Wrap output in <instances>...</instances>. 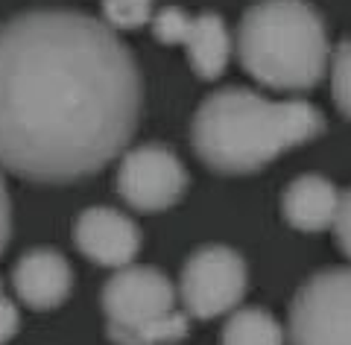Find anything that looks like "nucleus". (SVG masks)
<instances>
[{
    "label": "nucleus",
    "mask_w": 351,
    "mask_h": 345,
    "mask_svg": "<svg viewBox=\"0 0 351 345\" xmlns=\"http://www.w3.org/2000/svg\"><path fill=\"white\" fill-rule=\"evenodd\" d=\"M15 331H18V310L12 305V298H6L3 290H0V345L12 340Z\"/></svg>",
    "instance_id": "16"
},
{
    "label": "nucleus",
    "mask_w": 351,
    "mask_h": 345,
    "mask_svg": "<svg viewBox=\"0 0 351 345\" xmlns=\"http://www.w3.org/2000/svg\"><path fill=\"white\" fill-rule=\"evenodd\" d=\"M343 193L325 176H299L284 191V217L299 231L334 228Z\"/></svg>",
    "instance_id": "11"
},
{
    "label": "nucleus",
    "mask_w": 351,
    "mask_h": 345,
    "mask_svg": "<svg viewBox=\"0 0 351 345\" xmlns=\"http://www.w3.org/2000/svg\"><path fill=\"white\" fill-rule=\"evenodd\" d=\"M290 345H351V266L307 278L290 305Z\"/></svg>",
    "instance_id": "5"
},
{
    "label": "nucleus",
    "mask_w": 351,
    "mask_h": 345,
    "mask_svg": "<svg viewBox=\"0 0 351 345\" xmlns=\"http://www.w3.org/2000/svg\"><path fill=\"white\" fill-rule=\"evenodd\" d=\"M325 120L304 99H267L223 88L193 117V150L217 173H252L299 143L322 135Z\"/></svg>",
    "instance_id": "2"
},
{
    "label": "nucleus",
    "mask_w": 351,
    "mask_h": 345,
    "mask_svg": "<svg viewBox=\"0 0 351 345\" xmlns=\"http://www.w3.org/2000/svg\"><path fill=\"white\" fill-rule=\"evenodd\" d=\"M9 231H12V205H9L6 185L0 179V252H3L9 243Z\"/></svg>",
    "instance_id": "17"
},
{
    "label": "nucleus",
    "mask_w": 351,
    "mask_h": 345,
    "mask_svg": "<svg viewBox=\"0 0 351 345\" xmlns=\"http://www.w3.org/2000/svg\"><path fill=\"white\" fill-rule=\"evenodd\" d=\"M152 32L164 44H182L188 50L191 68L202 80H217L223 76L232 53V38L223 24V18L214 12L188 15L182 9H161L152 18Z\"/></svg>",
    "instance_id": "8"
},
{
    "label": "nucleus",
    "mask_w": 351,
    "mask_h": 345,
    "mask_svg": "<svg viewBox=\"0 0 351 345\" xmlns=\"http://www.w3.org/2000/svg\"><path fill=\"white\" fill-rule=\"evenodd\" d=\"M243 68L276 91H304L331 68V47L319 12L304 0H261L237 29Z\"/></svg>",
    "instance_id": "3"
},
{
    "label": "nucleus",
    "mask_w": 351,
    "mask_h": 345,
    "mask_svg": "<svg viewBox=\"0 0 351 345\" xmlns=\"http://www.w3.org/2000/svg\"><path fill=\"white\" fill-rule=\"evenodd\" d=\"M219 345H284V331L261 307H243L228 316Z\"/></svg>",
    "instance_id": "12"
},
{
    "label": "nucleus",
    "mask_w": 351,
    "mask_h": 345,
    "mask_svg": "<svg viewBox=\"0 0 351 345\" xmlns=\"http://www.w3.org/2000/svg\"><path fill=\"white\" fill-rule=\"evenodd\" d=\"M15 293L24 305L36 310H50L62 305L71 293L73 275L68 261L53 249H29L15 263Z\"/></svg>",
    "instance_id": "10"
},
{
    "label": "nucleus",
    "mask_w": 351,
    "mask_h": 345,
    "mask_svg": "<svg viewBox=\"0 0 351 345\" xmlns=\"http://www.w3.org/2000/svg\"><path fill=\"white\" fill-rule=\"evenodd\" d=\"M103 18L112 29H135L152 18V0H103Z\"/></svg>",
    "instance_id": "13"
},
{
    "label": "nucleus",
    "mask_w": 351,
    "mask_h": 345,
    "mask_svg": "<svg viewBox=\"0 0 351 345\" xmlns=\"http://www.w3.org/2000/svg\"><path fill=\"white\" fill-rule=\"evenodd\" d=\"M141 115V73L112 27L38 9L0 27V167L62 185L117 158Z\"/></svg>",
    "instance_id": "1"
},
{
    "label": "nucleus",
    "mask_w": 351,
    "mask_h": 345,
    "mask_svg": "<svg viewBox=\"0 0 351 345\" xmlns=\"http://www.w3.org/2000/svg\"><path fill=\"white\" fill-rule=\"evenodd\" d=\"M73 240L85 258L100 266H132L141 249V235L126 214L114 208H88L73 226Z\"/></svg>",
    "instance_id": "9"
},
{
    "label": "nucleus",
    "mask_w": 351,
    "mask_h": 345,
    "mask_svg": "<svg viewBox=\"0 0 351 345\" xmlns=\"http://www.w3.org/2000/svg\"><path fill=\"white\" fill-rule=\"evenodd\" d=\"M188 187L182 161L158 143H147L123 155L117 167V191L138 211H164L179 202Z\"/></svg>",
    "instance_id": "7"
},
{
    "label": "nucleus",
    "mask_w": 351,
    "mask_h": 345,
    "mask_svg": "<svg viewBox=\"0 0 351 345\" xmlns=\"http://www.w3.org/2000/svg\"><path fill=\"white\" fill-rule=\"evenodd\" d=\"M249 275L246 261L228 246H202L182 270L179 298L188 316L214 319L240 305Z\"/></svg>",
    "instance_id": "6"
},
{
    "label": "nucleus",
    "mask_w": 351,
    "mask_h": 345,
    "mask_svg": "<svg viewBox=\"0 0 351 345\" xmlns=\"http://www.w3.org/2000/svg\"><path fill=\"white\" fill-rule=\"evenodd\" d=\"M331 91L339 111L351 117V38L339 44L331 56Z\"/></svg>",
    "instance_id": "14"
},
{
    "label": "nucleus",
    "mask_w": 351,
    "mask_h": 345,
    "mask_svg": "<svg viewBox=\"0 0 351 345\" xmlns=\"http://www.w3.org/2000/svg\"><path fill=\"white\" fill-rule=\"evenodd\" d=\"M334 231H337L339 249L351 258V191H346L343 199H339V214H337V222H334Z\"/></svg>",
    "instance_id": "15"
},
{
    "label": "nucleus",
    "mask_w": 351,
    "mask_h": 345,
    "mask_svg": "<svg viewBox=\"0 0 351 345\" xmlns=\"http://www.w3.org/2000/svg\"><path fill=\"white\" fill-rule=\"evenodd\" d=\"M100 298L114 345H167L188 333V316L176 310V287L161 270L123 266Z\"/></svg>",
    "instance_id": "4"
}]
</instances>
